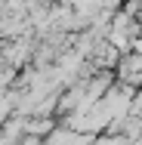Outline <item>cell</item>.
Returning <instances> with one entry per match:
<instances>
[{"label":"cell","instance_id":"cell-1","mask_svg":"<svg viewBox=\"0 0 142 145\" xmlns=\"http://www.w3.org/2000/svg\"><path fill=\"white\" fill-rule=\"evenodd\" d=\"M136 108H139V111H142V96H139V99H136Z\"/></svg>","mask_w":142,"mask_h":145}]
</instances>
